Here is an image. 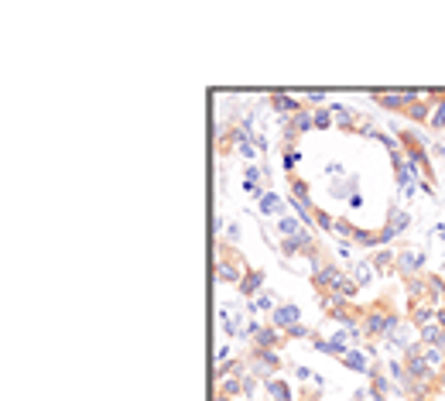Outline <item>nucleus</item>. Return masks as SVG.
I'll use <instances>...</instances> for the list:
<instances>
[{"label":"nucleus","instance_id":"34","mask_svg":"<svg viewBox=\"0 0 445 401\" xmlns=\"http://www.w3.org/2000/svg\"><path fill=\"white\" fill-rule=\"evenodd\" d=\"M373 274H377V271H373V265H370V261H360V265H353V281H356L360 288L373 281Z\"/></svg>","mask_w":445,"mask_h":401},{"label":"nucleus","instance_id":"4","mask_svg":"<svg viewBox=\"0 0 445 401\" xmlns=\"http://www.w3.org/2000/svg\"><path fill=\"white\" fill-rule=\"evenodd\" d=\"M346 274H349V271H342L336 261H322V265L312 271V285L322 295H333V292H336V285H340Z\"/></svg>","mask_w":445,"mask_h":401},{"label":"nucleus","instance_id":"39","mask_svg":"<svg viewBox=\"0 0 445 401\" xmlns=\"http://www.w3.org/2000/svg\"><path fill=\"white\" fill-rule=\"evenodd\" d=\"M257 384H261V377L254 374V371H247V374H243V398H247V401L257 398Z\"/></svg>","mask_w":445,"mask_h":401},{"label":"nucleus","instance_id":"48","mask_svg":"<svg viewBox=\"0 0 445 401\" xmlns=\"http://www.w3.org/2000/svg\"><path fill=\"white\" fill-rule=\"evenodd\" d=\"M336 254H340L342 261H349V243H346V241H340V243H336Z\"/></svg>","mask_w":445,"mask_h":401},{"label":"nucleus","instance_id":"19","mask_svg":"<svg viewBox=\"0 0 445 401\" xmlns=\"http://www.w3.org/2000/svg\"><path fill=\"white\" fill-rule=\"evenodd\" d=\"M425 302L445 305V278L442 274H425Z\"/></svg>","mask_w":445,"mask_h":401},{"label":"nucleus","instance_id":"28","mask_svg":"<svg viewBox=\"0 0 445 401\" xmlns=\"http://www.w3.org/2000/svg\"><path fill=\"white\" fill-rule=\"evenodd\" d=\"M421 353H425L428 367L435 371V377H442L445 374V350L442 347H421Z\"/></svg>","mask_w":445,"mask_h":401},{"label":"nucleus","instance_id":"56","mask_svg":"<svg viewBox=\"0 0 445 401\" xmlns=\"http://www.w3.org/2000/svg\"><path fill=\"white\" fill-rule=\"evenodd\" d=\"M439 384H442V388H445V374H442V377H439Z\"/></svg>","mask_w":445,"mask_h":401},{"label":"nucleus","instance_id":"9","mask_svg":"<svg viewBox=\"0 0 445 401\" xmlns=\"http://www.w3.org/2000/svg\"><path fill=\"white\" fill-rule=\"evenodd\" d=\"M267 96H271V110H274L278 117H295V113L309 110L298 96H291V93H267Z\"/></svg>","mask_w":445,"mask_h":401},{"label":"nucleus","instance_id":"32","mask_svg":"<svg viewBox=\"0 0 445 401\" xmlns=\"http://www.w3.org/2000/svg\"><path fill=\"white\" fill-rule=\"evenodd\" d=\"M349 241L360 243V247H370V250H380V243H377V230H363V227H356Z\"/></svg>","mask_w":445,"mask_h":401},{"label":"nucleus","instance_id":"53","mask_svg":"<svg viewBox=\"0 0 445 401\" xmlns=\"http://www.w3.org/2000/svg\"><path fill=\"white\" fill-rule=\"evenodd\" d=\"M435 234H439V237L445 241V223H439V227H435Z\"/></svg>","mask_w":445,"mask_h":401},{"label":"nucleus","instance_id":"47","mask_svg":"<svg viewBox=\"0 0 445 401\" xmlns=\"http://www.w3.org/2000/svg\"><path fill=\"white\" fill-rule=\"evenodd\" d=\"M353 401H377L373 395H370V388H360L356 395H353Z\"/></svg>","mask_w":445,"mask_h":401},{"label":"nucleus","instance_id":"45","mask_svg":"<svg viewBox=\"0 0 445 401\" xmlns=\"http://www.w3.org/2000/svg\"><path fill=\"white\" fill-rule=\"evenodd\" d=\"M223 234H226V243L240 241V227H236V223H226V230H223Z\"/></svg>","mask_w":445,"mask_h":401},{"label":"nucleus","instance_id":"43","mask_svg":"<svg viewBox=\"0 0 445 401\" xmlns=\"http://www.w3.org/2000/svg\"><path fill=\"white\" fill-rule=\"evenodd\" d=\"M394 241H397V234H394L391 227H380V230H377V243H380V247H391Z\"/></svg>","mask_w":445,"mask_h":401},{"label":"nucleus","instance_id":"10","mask_svg":"<svg viewBox=\"0 0 445 401\" xmlns=\"http://www.w3.org/2000/svg\"><path fill=\"white\" fill-rule=\"evenodd\" d=\"M250 340H254V347H261V350H281L288 336H285L278 326H261V329H257Z\"/></svg>","mask_w":445,"mask_h":401},{"label":"nucleus","instance_id":"24","mask_svg":"<svg viewBox=\"0 0 445 401\" xmlns=\"http://www.w3.org/2000/svg\"><path fill=\"white\" fill-rule=\"evenodd\" d=\"M387 374H391L397 391H408L411 388V374L404 371V360H387Z\"/></svg>","mask_w":445,"mask_h":401},{"label":"nucleus","instance_id":"22","mask_svg":"<svg viewBox=\"0 0 445 401\" xmlns=\"http://www.w3.org/2000/svg\"><path fill=\"white\" fill-rule=\"evenodd\" d=\"M356 189H360V175H346V179H336L329 192H333V199H346L349 203L356 196Z\"/></svg>","mask_w":445,"mask_h":401},{"label":"nucleus","instance_id":"38","mask_svg":"<svg viewBox=\"0 0 445 401\" xmlns=\"http://www.w3.org/2000/svg\"><path fill=\"white\" fill-rule=\"evenodd\" d=\"M298 161H302V155H298V148H285V151H281V168H285L288 175H295Z\"/></svg>","mask_w":445,"mask_h":401},{"label":"nucleus","instance_id":"7","mask_svg":"<svg viewBox=\"0 0 445 401\" xmlns=\"http://www.w3.org/2000/svg\"><path fill=\"white\" fill-rule=\"evenodd\" d=\"M312 247H318V241H315V234L305 227L302 234H295V237H281V243H278V250L285 254V257H298V254H305V250H312Z\"/></svg>","mask_w":445,"mask_h":401},{"label":"nucleus","instance_id":"40","mask_svg":"<svg viewBox=\"0 0 445 401\" xmlns=\"http://www.w3.org/2000/svg\"><path fill=\"white\" fill-rule=\"evenodd\" d=\"M315 223H318L322 230H333V227H336V216L325 213V210H318V206H315Z\"/></svg>","mask_w":445,"mask_h":401},{"label":"nucleus","instance_id":"3","mask_svg":"<svg viewBox=\"0 0 445 401\" xmlns=\"http://www.w3.org/2000/svg\"><path fill=\"white\" fill-rule=\"evenodd\" d=\"M243 360H247V367H250L254 374L261 377V381H271V377H278L281 364H285L278 350H261V347H254L250 353H247V357H243Z\"/></svg>","mask_w":445,"mask_h":401},{"label":"nucleus","instance_id":"46","mask_svg":"<svg viewBox=\"0 0 445 401\" xmlns=\"http://www.w3.org/2000/svg\"><path fill=\"white\" fill-rule=\"evenodd\" d=\"M240 155H243V158H257V148H254V144H240Z\"/></svg>","mask_w":445,"mask_h":401},{"label":"nucleus","instance_id":"14","mask_svg":"<svg viewBox=\"0 0 445 401\" xmlns=\"http://www.w3.org/2000/svg\"><path fill=\"white\" fill-rule=\"evenodd\" d=\"M329 110H333V120H336V127L340 131H346V134H356L360 131V113H353L349 107H342V103H329Z\"/></svg>","mask_w":445,"mask_h":401},{"label":"nucleus","instance_id":"41","mask_svg":"<svg viewBox=\"0 0 445 401\" xmlns=\"http://www.w3.org/2000/svg\"><path fill=\"white\" fill-rule=\"evenodd\" d=\"M353 230H356V227H353L346 216H342V219H336V227H333V234H340L342 241H349V237H353Z\"/></svg>","mask_w":445,"mask_h":401},{"label":"nucleus","instance_id":"55","mask_svg":"<svg viewBox=\"0 0 445 401\" xmlns=\"http://www.w3.org/2000/svg\"><path fill=\"white\" fill-rule=\"evenodd\" d=\"M411 401H435V398H411Z\"/></svg>","mask_w":445,"mask_h":401},{"label":"nucleus","instance_id":"13","mask_svg":"<svg viewBox=\"0 0 445 401\" xmlns=\"http://www.w3.org/2000/svg\"><path fill=\"white\" fill-rule=\"evenodd\" d=\"M295 322H302V309H298L295 302H281V305L271 312V326H278L281 333H285L288 326H295Z\"/></svg>","mask_w":445,"mask_h":401},{"label":"nucleus","instance_id":"2","mask_svg":"<svg viewBox=\"0 0 445 401\" xmlns=\"http://www.w3.org/2000/svg\"><path fill=\"white\" fill-rule=\"evenodd\" d=\"M243 274H247V265L240 261L236 247H230V243L223 241L219 247H216V281H219V285H233V288H240Z\"/></svg>","mask_w":445,"mask_h":401},{"label":"nucleus","instance_id":"51","mask_svg":"<svg viewBox=\"0 0 445 401\" xmlns=\"http://www.w3.org/2000/svg\"><path fill=\"white\" fill-rule=\"evenodd\" d=\"M216 360H219V364H223V360H230V347H219V350H216Z\"/></svg>","mask_w":445,"mask_h":401},{"label":"nucleus","instance_id":"49","mask_svg":"<svg viewBox=\"0 0 445 401\" xmlns=\"http://www.w3.org/2000/svg\"><path fill=\"white\" fill-rule=\"evenodd\" d=\"M346 206H349V210H360V206H363V192H356V196H353Z\"/></svg>","mask_w":445,"mask_h":401},{"label":"nucleus","instance_id":"50","mask_svg":"<svg viewBox=\"0 0 445 401\" xmlns=\"http://www.w3.org/2000/svg\"><path fill=\"white\" fill-rule=\"evenodd\" d=\"M295 374H298V377H302V381H312V371H309V367H295Z\"/></svg>","mask_w":445,"mask_h":401},{"label":"nucleus","instance_id":"54","mask_svg":"<svg viewBox=\"0 0 445 401\" xmlns=\"http://www.w3.org/2000/svg\"><path fill=\"white\" fill-rule=\"evenodd\" d=\"M216 401H233L230 395H223V391H216Z\"/></svg>","mask_w":445,"mask_h":401},{"label":"nucleus","instance_id":"12","mask_svg":"<svg viewBox=\"0 0 445 401\" xmlns=\"http://www.w3.org/2000/svg\"><path fill=\"white\" fill-rule=\"evenodd\" d=\"M370 100H373L377 107H384L387 113H404V110H408V103L401 100L397 89H370Z\"/></svg>","mask_w":445,"mask_h":401},{"label":"nucleus","instance_id":"11","mask_svg":"<svg viewBox=\"0 0 445 401\" xmlns=\"http://www.w3.org/2000/svg\"><path fill=\"white\" fill-rule=\"evenodd\" d=\"M264 182H267V172H264V165H257V161H250L247 165V172H243V189L254 196V199H261L267 189H261Z\"/></svg>","mask_w":445,"mask_h":401},{"label":"nucleus","instance_id":"20","mask_svg":"<svg viewBox=\"0 0 445 401\" xmlns=\"http://www.w3.org/2000/svg\"><path fill=\"white\" fill-rule=\"evenodd\" d=\"M257 210H261V216H281V213H288V206H285V199L278 196V192H264L261 199H257Z\"/></svg>","mask_w":445,"mask_h":401},{"label":"nucleus","instance_id":"33","mask_svg":"<svg viewBox=\"0 0 445 401\" xmlns=\"http://www.w3.org/2000/svg\"><path fill=\"white\" fill-rule=\"evenodd\" d=\"M404 292H408V298H411V305H415V302H425V274L408 278V281H404Z\"/></svg>","mask_w":445,"mask_h":401},{"label":"nucleus","instance_id":"31","mask_svg":"<svg viewBox=\"0 0 445 401\" xmlns=\"http://www.w3.org/2000/svg\"><path fill=\"white\" fill-rule=\"evenodd\" d=\"M216 391H223V395H230V398H243V377H223V381H219V388H216Z\"/></svg>","mask_w":445,"mask_h":401},{"label":"nucleus","instance_id":"29","mask_svg":"<svg viewBox=\"0 0 445 401\" xmlns=\"http://www.w3.org/2000/svg\"><path fill=\"white\" fill-rule=\"evenodd\" d=\"M288 196H295V199H302V203H309V206H315L312 203V189H309V182L305 179H298V175H288Z\"/></svg>","mask_w":445,"mask_h":401},{"label":"nucleus","instance_id":"16","mask_svg":"<svg viewBox=\"0 0 445 401\" xmlns=\"http://www.w3.org/2000/svg\"><path fill=\"white\" fill-rule=\"evenodd\" d=\"M236 292L243 295V298H257V295L264 292V271L261 267H247V274H243V281H240Z\"/></svg>","mask_w":445,"mask_h":401},{"label":"nucleus","instance_id":"6","mask_svg":"<svg viewBox=\"0 0 445 401\" xmlns=\"http://www.w3.org/2000/svg\"><path fill=\"white\" fill-rule=\"evenodd\" d=\"M401 360H404V371L411 374V381H439V377H435V371L428 367L425 353H421V343H415V347L408 350Z\"/></svg>","mask_w":445,"mask_h":401},{"label":"nucleus","instance_id":"25","mask_svg":"<svg viewBox=\"0 0 445 401\" xmlns=\"http://www.w3.org/2000/svg\"><path fill=\"white\" fill-rule=\"evenodd\" d=\"M384 227H391L394 234L401 237V234L411 227V213H408V210H397V206H391V213H387V223H384Z\"/></svg>","mask_w":445,"mask_h":401},{"label":"nucleus","instance_id":"26","mask_svg":"<svg viewBox=\"0 0 445 401\" xmlns=\"http://www.w3.org/2000/svg\"><path fill=\"white\" fill-rule=\"evenodd\" d=\"M278 305H281V302H278V295L267 292V288H264L257 298H250V312H274Z\"/></svg>","mask_w":445,"mask_h":401},{"label":"nucleus","instance_id":"17","mask_svg":"<svg viewBox=\"0 0 445 401\" xmlns=\"http://www.w3.org/2000/svg\"><path fill=\"white\" fill-rule=\"evenodd\" d=\"M370 265H373L377 274H394V271H397V250H394V247H380V250H373Z\"/></svg>","mask_w":445,"mask_h":401},{"label":"nucleus","instance_id":"18","mask_svg":"<svg viewBox=\"0 0 445 401\" xmlns=\"http://www.w3.org/2000/svg\"><path fill=\"white\" fill-rule=\"evenodd\" d=\"M340 364H342V367H349V371H356V374H370V357H367V350L349 347L346 353H342Z\"/></svg>","mask_w":445,"mask_h":401},{"label":"nucleus","instance_id":"15","mask_svg":"<svg viewBox=\"0 0 445 401\" xmlns=\"http://www.w3.org/2000/svg\"><path fill=\"white\" fill-rule=\"evenodd\" d=\"M439 319V305H432V302H415L411 309H408V322L421 329V326H428V322Z\"/></svg>","mask_w":445,"mask_h":401},{"label":"nucleus","instance_id":"1","mask_svg":"<svg viewBox=\"0 0 445 401\" xmlns=\"http://www.w3.org/2000/svg\"><path fill=\"white\" fill-rule=\"evenodd\" d=\"M401 322H404V319L394 312L391 302H387V298H380V302H373L367 312H363V336H367L370 343H373V340H387Z\"/></svg>","mask_w":445,"mask_h":401},{"label":"nucleus","instance_id":"42","mask_svg":"<svg viewBox=\"0 0 445 401\" xmlns=\"http://www.w3.org/2000/svg\"><path fill=\"white\" fill-rule=\"evenodd\" d=\"M315 103H325V89H309L305 93V107L315 110Z\"/></svg>","mask_w":445,"mask_h":401},{"label":"nucleus","instance_id":"8","mask_svg":"<svg viewBox=\"0 0 445 401\" xmlns=\"http://www.w3.org/2000/svg\"><path fill=\"white\" fill-rule=\"evenodd\" d=\"M384 343H387V347H394L397 353H401V357H404L408 350H411L415 343H418V329H415L411 322H401V326L394 329V333L387 336V340H384Z\"/></svg>","mask_w":445,"mask_h":401},{"label":"nucleus","instance_id":"44","mask_svg":"<svg viewBox=\"0 0 445 401\" xmlns=\"http://www.w3.org/2000/svg\"><path fill=\"white\" fill-rule=\"evenodd\" d=\"M325 172H329L333 179H340V175H342V179H346V168H342L340 161H329V165H325Z\"/></svg>","mask_w":445,"mask_h":401},{"label":"nucleus","instance_id":"30","mask_svg":"<svg viewBox=\"0 0 445 401\" xmlns=\"http://www.w3.org/2000/svg\"><path fill=\"white\" fill-rule=\"evenodd\" d=\"M305 227L298 223V216H291V213H281L278 216V234L281 237H295V234H302Z\"/></svg>","mask_w":445,"mask_h":401},{"label":"nucleus","instance_id":"21","mask_svg":"<svg viewBox=\"0 0 445 401\" xmlns=\"http://www.w3.org/2000/svg\"><path fill=\"white\" fill-rule=\"evenodd\" d=\"M418 343H421V347H442L445 350V329L439 326V322L421 326V329H418Z\"/></svg>","mask_w":445,"mask_h":401},{"label":"nucleus","instance_id":"52","mask_svg":"<svg viewBox=\"0 0 445 401\" xmlns=\"http://www.w3.org/2000/svg\"><path fill=\"white\" fill-rule=\"evenodd\" d=\"M435 322H439V326L445 329V305H439V319H435Z\"/></svg>","mask_w":445,"mask_h":401},{"label":"nucleus","instance_id":"36","mask_svg":"<svg viewBox=\"0 0 445 401\" xmlns=\"http://www.w3.org/2000/svg\"><path fill=\"white\" fill-rule=\"evenodd\" d=\"M336 295H342V298H346V302H353V298H356V295H360V285H356V281H353V274H346V278H342L340 285H336Z\"/></svg>","mask_w":445,"mask_h":401},{"label":"nucleus","instance_id":"35","mask_svg":"<svg viewBox=\"0 0 445 401\" xmlns=\"http://www.w3.org/2000/svg\"><path fill=\"white\" fill-rule=\"evenodd\" d=\"M312 117H315V131H329V127H336V120H333V110H329V107H315Z\"/></svg>","mask_w":445,"mask_h":401},{"label":"nucleus","instance_id":"37","mask_svg":"<svg viewBox=\"0 0 445 401\" xmlns=\"http://www.w3.org/2000/svg\"><path fill=\"white\" fill-rule=\"evenodd\" d=\"M285 336H288V340H312V336H318V333H315L312 326H305V322H295V326L285 329Z\"/></svg>","mask_w":445,"mask_h":401},{"label":"nucleus","instance_id":"5","mask_svg":"<svg viewBox=\"0 0 445 401\" xmlns=\"http://www.w3.org/2000/svg\"><path fill=\"white\" fill-rule=\"evenodd\" d=\"M425 261H428L425 250L401 247V250H397V274H401L404 281H408V278H418V274H425Z\"/></svg>","mask_w":445,"mask_h":401},{"label":"nucleus","instance_id":"23","mask_svg":"<svg viewBox=\"0 0 445 401\" xmlns=\"http://www.w3.org/2000/svg\"><path fill=\"white\" fill-rule=\"evenodd\" d=\"M404 117H408L415 127H425V124L432 120V100H425V96H421L418 103H411V107L404 110Z\"/></svg>","mask_w":445,"mask_h":401},{"label":"nucleus","instance_id":"27","mask_svg":"<svg viewBox=\"0 0 445 401\" xmlns=\"http://www.w3.org/2000/svg\"><path fill=\"white\" fill-rule=\"evenodd\" d=\"M288 127L295 134H309V131H315V117H312V110H302V113H295L288 120ZM285 131V127H281Z\"/></svg>","mask_w":445,"mask_h":401}]
</instances>
